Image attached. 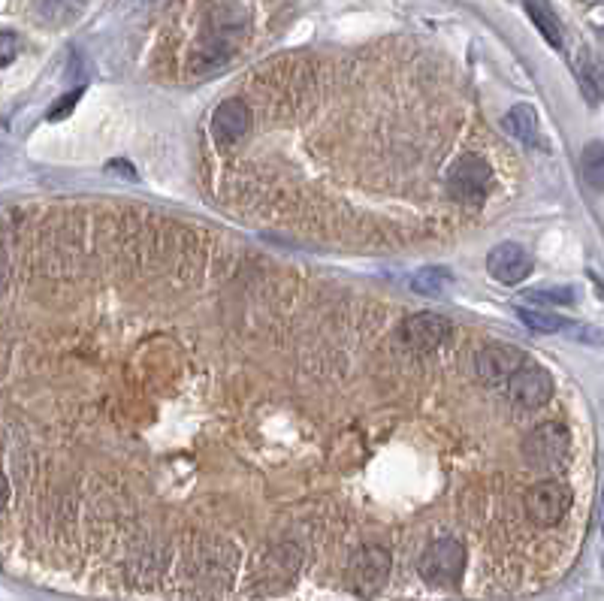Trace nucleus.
Masks as SVG:
<instances>
[{"label": "nucleus", "instance_id": "f03ea898", "mask_svg": "<svg viewBox=\"0 0 604 601\" xmlns=\"http://www.w3.org/2000/svg\"><path fill=\"white\" fill-rule=\"evenodd\" d=\"M571 450L568 429L559 423H541L535 426L523 441V457L532 469H559Z\"/></svg>", "mask_w": 604, "mask_h": 601}, {"label": "nucleus", "instance_id": "ddd939ff", "mask_svg": "<svg viewBox=\"0 0 604 601\" xmlns=\"http://www.w3.org/2000/svg\"><path fill=\"white\" fill-rule=\"evenodd\" d=\"M505 130L526 142V145H535L538 142V115L529 103H517L508 115H505Z\"/></svg>", "mask_w": 604, "mask_h": 601}, {"label": "nucleus", "instance_id": "dca6fc26", "mask_svg": "<svg viewBox=\"0 0 604 601\" xmlns=\"http://www.w3.org/2000/svg\"><path fill=\"white\" fill-rule=\"evenodd\" d=\"M450 284H453V275L441 266H426L411 275V287L423 296H441Z\"/></svg>", "mask_w": 604, "mask_h": 601}, {"label": "nucleus", "instance_id": "39448f33", "mask_svg": "<svg viewBox=\"0 0 604 601\" xmlns=\"http://www.w3.org/2000/svg\"><path fill=\"white\" fill-rule=\"evenodd\" d=\"M505 390L517 408H541L553 399V375L544 366L526 360L523 369L508 381Z\"/></svg>", "mask_w": 604, "mask_h": 601}, {"label": "nucleus", "instance_id": "4be33fe9", "mask_svg": "<svg viewBox=\"0 0 604 601\" xmlns=\"http://www.w3.org/2000/svg\"><path fill=\"white\" fill-rule=\"evenodd\" d=\"M601 568H604V556H601Z\"/></svg>", "mask_w": 604, "mask_h": 601}, {"label": "nucleus", "instance_id": "f3484780", "mask_svg": "<svg viewBox=\"0 0 604 601\" xmlns=\"http://www.w3.org/2000/svg\"><path fill=\"white\" fill-rule=\"evenodd\" d=\"M517 315H520V321H523L529 330H535V333H559V330H565V321H562V318H556V315H550V312H538V309H517Z\"/></svg>", "mask_w": 604, "mask_h": 601}, {"label": "nucleus", "instance_id": "f8f14e48", "mask_svg": "<svg viewBox=\"0 0 604 601\" xmlns=\"http://www.w3.org/2000/svg\"><path fill=\"white\" fill-rule=\"evenodd\" d=\"M85 10V0H34V13L43 25L61 28Z\"/></svg>", "mask_w": 604, "mask_h": 601}, {"label": "nucleus", "instance_id": "2eb2a0df", "mask_svg": "<svg viewBox=\"0 0 604 601\" xmlns=\"http://www.w3.org/2000/svg\"><path fill=\"white\" fill-rule=\"evenodd\" d=\"M580 173L595 188L604 191V142H589L580 155Z\"/></svg>", "mask_w": 604, "mask_h": 601}, {"label": "nucleus", "instance_id": "aec40b11", "mask_svg": "<svg viewBox=\"0 0 604 601\" xmlns=\"http://www.w3.org/2000/svg\"><path fill=\"white\" fill-rule=\"evenodd\" d=\"M79 94H82V91H73V94H67V97H61V103H58V106H55V109H52V112H49V118H52V121H58V118H64V115H67V112H73V106H76V100H79Z\"/></svg>", "mask_w": 604, "mask_h": 601}, {"label": "nucleus", "instance_id": "0eeeda50", "mask_svg": "<svg viewBox=\"0 0 604 601\" xmlns=\"http://www.w3.org/2000/svg\"><path fill=\"white\" fill-rule=\"evenodd\" d=\"M571 508V490L559 481H541L526 496V511L538 526H556Z\"/></svg>", "mask_w": 604, "mask_h": 601}, {"label": "nucleus", "instance_id": "423d86ee", "mask_svg": "<svg viewBox=\"0 0 604 601\" xmlns=\"http://www.w3.org/2000/svg\"><path fill=\"white\" fill-rule=\"evenodd\" d=\"M526 354L511 345H487L475 354V372L490 387H508V381L523 369Z\"/></svg>", "mask_w": 604, "mask_h": 601}, {"label": "nucleus", "instance_id": "a211bd4d", "mask_svg": "<svg viewBox=\"0 0 604 601\" xmlns=\"http://www.w3.org/2000/svg\"><path fill=\"white\" fill-rule=\"evenodd\" d=\"M16 52H19V37L13 31H4V34H0V64L10 67Z\"/></svg>", "mask_w": 604, "mask_h": 601}, {"label": "nucleus", "instance_id": "1a4fd4ad", "mask_svg": "<svg viewBox=\"0 0 604 601\" xmlns=\"http://www.w3.org/2000/svg\"><path fill=\"white\" fill-rule=\"evenodd\" d=\"M487 269L499 284H520L529 278L532 272V257L523 245L517 242H502L490 251L487 257Z\"/></svg>", "mask_w": 604, "mask_h": 601}, {"label": "nucleus", "instance_id": "20e7f679", "mask_svg": "<svg viewBox=\"0 0 604 601\" xmlns=\"http://www.w3.org/2000/svg\"><path fill=\"white\" fill-rule=\"evenodd\" d=\"M490 182H493V173L487 161H481L478 155H463L447 173V191L463 203H481L487 197Z\"/></svg>", "mask_w": 604, "mask_h": 601}, {"label": "nucleus", "instance_id": "6ab92c4d", "mask_svg": "<svg viewBox=\"0 0 604 601\" xmlns=\"http://www.w3.org/2000/svg\"><path fill=\"white\" fill-rule=\"evenodd\" d=\"M532 296H535V299H544V303H571L574 290H571V287H553V290L541 287V290H532Z\"/></svg>", "mask_w": 604, "mask_h": 601}, {"label": "nucleus", "instance_id": "412c9836", "mask_svg": "<svg viewBox=\"0 0 604 601\" xmlns=\"http://www.w3.org/2000/svg\"><path fill=\"white\" fill-rule=\"evenodd\" d=\"M601 523H604V505H601Z\"/></svg>", "mask_w": 604, "mask_h": 601}, {"label": "nucleus", "instance_id": "9d476101", "mask_svg": "<svg viewBox=\"0 0 604 601\" xmlns=\"http://www.w3.org/2000/svg\"><path fill=\"white\" fill-rule=\"evenodd\" d=\"M450 333H453V324L432 312H420L402 324V342L414 351H435L441 342H447Z\"/></svg>", "mask_w": 604, "mask_h": 601}, {"label": "nucleus", "instance_id": "4468645a", "mask_svg": "<svg viewBox=\"0 0 604 601\" xmlns=\"http://www.w3.org/2000/svg\"><path fill=\"white\" fill-rule=\"evenodd\" d=\"M523 4H526L529 19L535 22V28L544 34V40H547L550 46L562 49V28H559V22H556L553 10L544 4V0H523Z\"/></svg>", "mask_w": 604, "mask_h": 601}, {"label": "nucleus", "instance_id": "9b49d317", "mask_svg": "<svg viewBox=\"0 0 604 601\" xmlns=\"http://www.w3.org/2000/svg\"><path fill=\"white\" fill-rule=\"evenodd\" d=\"M296 568H299V550L290 547V544L275 547V550L263 559V577H266L269 583H278V586L290 583V577L296 574Z\"/></svg>", "mask_w": 604, "mask_h": 601}, {"label": "nucleus", "instance_id": "7ed1b4c3", "mask_svg": "<svg viewBox=\"0 0 604 601\" xmlns=\"http://www.w3.org/2000/svg\"><path fill=\"white\" fill-rule=\"evenodd\" d=\"M390 565H393L390 553H387L384 547L369 544V547H363V550H357V553L351 556L348 574H345V577H348V586H351L357 595H375V592L384 589V583H387V577H390Z\"/></svg>", "mask_w": 604, "mask_h": 601}, {"label": "nucleus", "instance_id": "6e6552de", "mask_svg": "<svg viewBox=\"0 0 604 601\" xmlns=\"http://www.w3.org/2000/svg\"><path fill=\"white\" fill-rule=\"evenodd\" d=\"M251 130V109L245 100L230 97L224 100L215 115H212V136L221 148H233L239 139H245V133Z\"/></svg>", "mask_w": 604, "mask_h": 601}, {"label": "nucleus", "instance_id": "f257e3e1", "mask_svg": "<svg viewBox=\"0 0 604 601\" xmlns=\"http://www.w3.org/2000/svg\"><path fill=\"white\" fill-rule=\"evenodd\" d=\"M417 571L429 586L438 589H453L463 580L466 571V547L457 538H438L432 541L420 559H417Z\"/></svg>", "mask_w": 604, "mask_h": 601}]
</instances>
